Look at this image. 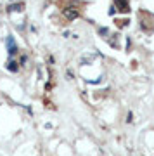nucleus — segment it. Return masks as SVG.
I'll return each mask as SVG.
<instances>
[{"label":"nucleus","instance_id":"3","mask_svg":"<svg viewBox=\"0 0 154 156\" xmlns=\"http://www.w3.org/2000/svg\"><path fill=\"white\" fill-rule=\"evenodd\" d=\"M64 16H66L68 19H75V17H78V12L71 11V9H64Z\"/></svg>","mask_w":154,"mask_h":156},{"label":"nucleus","instance_id":"1","mask_svg":"<svg viewBox=\"0 0 154 156\" xmlns=\"http://www.w3.org/2000/svg\"><path fill=\"white\" fill-rule=\"evenodd\" d=\"M5 44H7V49H9V54H16L17 52V47H16V42H14V38L12 37H7V40H5Z\"/></svg>","mask_w":154,"mask_h":156},{"label":"nucleus","instance_id":"4","mask_svg":"<svg viewBox=\"0 0 154 156\" xmlns=\"http://www.w3.org/2000/svg\"><path fill=\"white\" fill-rule=\"evenodd\" d=\"M7 68H9L11 71H17V62H16V61H11V62H9V66H7Z\"/></svg>","mask_w":154,"mask_h":156},{"label":"nucleus","instance_id":"2","mask_svg":"<svg viewBox=\"0 0 154 156\" xmlns=\"http://www.w3.org/2000/svg\"><path fill=\"white\" fill-rule=\"evenodd\" d=\"M114 2H116V5L120 7V11H123V12L128 11V4L125 2V0H114Z\"/></svg>","mask_w":154,"mask_h":156}]
</instances>
